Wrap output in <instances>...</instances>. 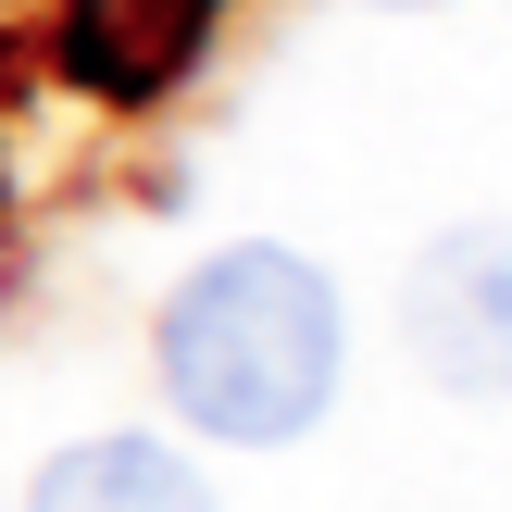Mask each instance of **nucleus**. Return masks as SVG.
Returning <instances> with one entry per match:
<instances>
[{
	"mask_svg": "<svg viewBox=\"0 0 512 512\" xmlns=\"http://www.w3.org/2000/svg\"><path fill=\"white\" fill-rule=\"evenodd\" d=\"M25 512H213V475L175 438H75L25 475Z\"/></svg>",
	"mask_w": 512,
	"mask_h": 512,
	"instance_id": "obj_4",
	"label": "nucleus"
},
{
	"mask_svg": "<svg viewBox=\"0 0 512 512\" xmlns=\"http://www.w3.org/2000/svg\"><path fill=\"white\" fill-rule=\"evenodd\" d=\"M375 13H438V0H375Z\"/></svg>",
	"mask_w": 512,
	"mask_h": 512,
	"instance_id": "obj_5",
	"label": "nucleus"
},
{
	"mask_svg": "<svg viewBox=\"0 0 512 512\" xmlns=\"http://www.w3.org/2000/svg\"><path fill=\"white\" fill-rule=\"evenodd\" d=\"M213 13L225 0H75L63 13V63H75V88H100V100H150V88H175V75L200 63Z\"/></svg>",
	"mask_w": 512,
	"mask_h": 512,
	"instance_id": "obj_3",
	"label": "nucleus"
},
{
	"mask_svg": "<svg viewBox=\"0 0 512 512\" xmlns=\"http://www.w3.org/2000/svg\"><path fill=\"white\" fill-rule=\"evenodd\" d=\"M400 350L450 400H512V225H450L400 275Z\"/></svg>",
	"mask_w": 512,
	"mask_h": 512,
	"instance_id": "obj_2",
	"label": "nucleus"
},
{
	"mask_svg": "<svg viewBox=\"0 0 512 512\" xmlns=\"http://www.w3.org/2000/svg\"><path fill=\"white\" fill-rule=\"evenodd\" d=\"M150 363H163V400L175 425L225 450H288L325 425L350 375V313H338V275L313 250H275V238H238L213 263L175 275L163 325H150Z\"/></svg>",
	"mask_w": 512,
	"mask_h": 512,
	"instance_id": "obj_1",
	"label": "nucleus"
}]
</instances>
